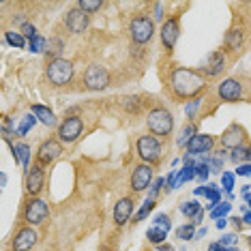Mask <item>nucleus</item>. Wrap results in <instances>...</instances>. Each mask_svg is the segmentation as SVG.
<instances>
[{"mask_svg": "<svg viewBox=\"0 0 251 251\" xmlns=\"http://www.w3.org/2000/svg\"><path fill=\"white\" fill-rule=\"evenodd\" d=\"M227 210H230V204H227V202H221V204H217V206L213 208V213H210V215H213L215 219H221V217H224Z\"/></svg>", "mask_w": 251, "mask_h": 251, "instance_id": "nucleus-35", "label": "nucleus"}, {"mask_svg": "<svg viewBox=\"0 0 251 251\" xmlns=\"http://www.w3.org/2000/svg\"><path fill=\"white\" fill-rule=\"evenodd\" d=\"M236 174L238 176H251V165H238V168H236Z\"/></svg>", "mask_w": 251, "mask_h": 251, "instance_id": "nucleus-46", "label": "nucleus"}, {"mask_svg": "<svg viewBox=\"0 0 251 251\" xmlns=\"http://www.w3.org/2000/svg\"><path fill=\"white\" fill-rule=\"evenodd\" d=\"M84 84H86L88 90H103L110 84V73L99 65H90L84 73Z\"/></svg>", "mask_w": 251, "mask_h": 251, "instance_id": "nucleus-5", "label": "nucleus"}, {"mask_svg": "<svg viewBox=\"0 0 251 251\" xmlns=\"http://www.w3.org/2000/svg\"><path fill=\"white\" fill-rule=\"evenodd\" d=\"M43 180H45V174H43V170L39 168V165H35V168L28 172L26 176V189L30 196H37L39 191L43 189Z\"/></svg>", "mask_w": 251, "mask_h": 251, "instance_id": "nucleus-18", "label": "nucleus"}, {"mask_svg": "<svg viewBox=\"0 0 251 251\" xmlns=\"http://www.w3.org/2000/svg\"><path fill=\"white\" fill-rule=\"evenodd\" d=\"M176 236H178L180 241H189V238L196 236V227H193V224L182 226V227H178V230H176Z\"/></svg>", "mask_w": 251, "mask_h": 251, "instance_id": "nucleus-29", "label": "nucleus"}, {"mask_svg": "<svg viewBox=\"0 0 251 251\" xmlns=\"http://www.w3.org/2000/svg\"><path fill=\"white\" fill-rule=\"evenodd\" d=\"M241 95H243V86L236 79H226V82L219 84V97L224 101H238Z\"/></svg>", "mask_w": 251, "mask_h": 251, "instance_id": "nucleus-16", "label": "nucleus"}, {"mask_svg": "<svg viewBox=\"0 0 251 251\" xmlns=\"http://www.w3.org/2000/svg\"><path fill=\"white\" fill-rule=\"evenodd\" d=\"M241 45H243V32L238 30V28H234V30H230L226 35V48L234 52V50H238Z\"/></svg>", "mask_w": 251, "mask_h": 251, "instance_id": "nucleus-21", "label": "nucleus"}, {"mask_svg": "<svg viewBox=\"0 0 251 251\" xmlns=\"http://www.w3.org/2000/svg\"><path fill=\"white\" fill-rule=\"evenodd\" d=\"M161 185H163V178H159L155 182V187H152V191H151V196H148V200H155L157 198V193H159V189H161Z\"/></svg>", "mask_w": 251, "mask_h": 251, "instance_id": "nucleus-45", "label": "nucleus"}, {"mask_svg": "<svg viewBox=\"0 0 251 251\" xmlns=\"http://www.w3.org/2000/svg\"><path fill=\"white\" fill-rule=\"evenodd\" d=\"M148 241L155 243V245H163V238H165V230H161V227H151V230L146 232Z\"/></svg>", "mask_w": 251, "mask_h": 251, "instance_id": "nucleus-28", "label": "nucleus"}, {"mask_svg": "<svg viewBox=\"0 0 251 251\" xmlns=\"http://www.w3.org/2000/svg\"><path fill=\"white\" fill-rule=\"evenodd\" d=\"M180 213L187 215V217H198L200 213H202V210H200V204L196 202V200H191V202H182Z\"/></svg>", "mask_w": 251, "mask_h": 251, "instance_id": "nucleus-26", "label": "nucleus"}, {"mask_svg": "<svg viewBox=\"0 0 251 251\" xmlns=\"http://www.w3.org/2000/svg\"><path fill=\"white\" fill-rule=\"evenodd\" d=\"M243 221H245V224H247V226H251V213L245 215V219H243Z\"/></svg>", "mask_w": 251, "mask_h": 251, "instance_id": "nucleus-51", "label": "nucleus"}, {"mask_svg": "<svg viewBox=\"0 0 251 251\" xmlns=\"http://www.w3.org/2000/svg\"><path fill=\"white\" fill-rule=\"evenodd\" d=\"M146 123H148V129H151L155 135H170L174 129V116L168 110H163V107L152 110L148 114Z\"/></svg>", "mask_w": 251, "mask_h": 251, "instance_id": "nucleus-2", "label": "nucleus"}, {"mask_svg": "<svg viewBox=\"0 0 251 251\" xmlns=\"http://www.w3.org/2000/svg\"><path fill=\"white\" fill-rule=\"evenodd\" d=\"M204 86H206L204 77L191 69H176L172 73V88H174L176 95L182 97V99L196 97L200 90H204Z\"/></svg>", "mask_w": 251, "mask_h": 251, "instance_id": "nucleus-1", "label": "nucleus"}, {"mask_svg": "<svg viewBox=\"0 0 251 251\" xmlns=\"http://www.w3.org/2000/svg\"><path fill=\"white\" fill-rule=\"evenodd\" d=\"M7 43L13 45V48H24V45H26L24 35H22V32H7Z\"/></svg>", "mask_w": 251, "mask_h": 251, "instance_id": "nucleus-30", "label": "nucleus"}, {"mask_svg": "<svg viewBox=\"0 0 251 251\" xmlns=\"http://www.w3.org/2000/svg\"><path fill=\"white\" fill-rule=\"evenodd\" d=\"M152 206H155V200H146L144 206H142V208L138 210V215H135V221H142V219H144V217L152 210Z\"/></svg>", "mask_w": 251, "mask_h": 251, "instance_id": "nucleus-34", "label": "nucleus"}, {"mask_svg": "<svg viewBox=\"0 0 251 251\" xmlns=\"http://www.w3.org/2000/svg\"><path fill=\"white\" fill-rule=\"evenodd\" d=\"M213 144H215L213 135L198 133V135H193V140L187 144V151H189V155H204V152H210Z\"/></svg>", "mask_w": 251, "mask_h": 251, "instance_id": "nucleus-13", "label": "nucleus"}, {"mask_svg": "<svg viewBox=\"0 0 251 251\" xmlns=\"http://www.w3.org/2000/svg\"><path fill=\"white\" fill-rule=\"evenodd\" d=\"M28 48H30V52H45V48H48V41H45L43 37H35L30 43H28Z\"/></svg>", "mask_w": 251, "mask_h": 251, "instance_id": "nucleus-32", "label": "nucleus"}, {"mask_svg": "<svg viewBox=\"0 0 251 251\" xmlns=\"http://www.w3.org/2000/svg\"><path fill=\"white\" fill-rule=\"evenodd\" d=\"M165 185H168V187H165V189H168V191H170V189H174V187L178 185V182H176V172H172V174L168 176V180H165Z\"/></svg>", "mask_w": 251, "mask_h": 251, "instance_id": "nucleus-44", "label": "nucleus"}, {"mask_svg": "<svg viewBox=\"0 0 251 251\" xmlns=\"http://www.w3.org/2000/svg\"><path fill=\"white\" fill-rule=\"evenodd\" d=\"M60 152H62L60 142H56V140H45L43 144L39 146V163H43V165L52 163L54 159L60 157Z\"/></svg>", "mask_w": 251, "mask_h": 251, "instance_id": "nucleus-12", "label": "nucleus"}, {"mask_svg": "<svg viewBox=\"0 0 251 251\" xmlns=\"http://www.w3.org/2000/svg\"><path fill=\"white\" fill-rule=\"evenodd\" d=\"M48 79L54 84V86H65L67 82H71L73 77V65L65 58H56L48 65Z\"/></svg>", "mask_w": 251, "mask_h": 251, "instance_id": "nucleus-3", "label": "nucleus"}, {"mask_svg": "<svg viewBox=\"0 0 251 251\" xmlns=\"http://www.w3.org/2000/svg\"><path fill=\"white\" fill-rule=\"evenodd\" d=\"M176 39H178V20L172 18V20L163 22V26H161V41L165 45V50H172L176 45Z\"/></svg>", "mask_w": 251, "mask_h": 251, "instance_id": "nucleus-14", "label": "nucleus"}, {"mask_svg": "<svg viewBox=\"0 0 251 251\" xmlns=\"http://www.w3.org/2000/svg\"><path fill=\"white\" fill-rule=\"evenodd\" d=\"M152 180V168L151 165H135L133 174H131V189L133 191H144Z\"/></svg>", "mask_w": 251, "mask_h": 251, "instance_id": "nucleus-9", "label": "nucleus"}, {"mask_svg": "<svg viewBox=\"0 0 251 251\" xmlns=\"http://www.w3.org/2000/svg\"><path fill=\"white\" fill-rule=\"evenodd\" d=\"M129 32H131V39H133V43H146L148 39L152 37V32H155V22L151 18H146V15H138V18L131 20L129 24Z\"/></svg>", "mask_w": 251, "mask_h": 251, "instance_id": "nucleus-4", "label": "nucleus"}, {"mask_svg": "<svg viewBox=\"0 0 251 251\" xmlns=\"http://www.w3.org/2000/svg\"><path fill=\"white\" fill-rule=\"evenodd\" d=\"M234 243H236V236H234V234H226V236L221 238V245H224V247H227V249H230Z\"/></svg>", "mask_w": 251, "mask_h": 251, "instance_id": "nucleus-42", "label": "nucleus"}, {"mask_svg": "<svg viewBox=\"0 0 251 251\" xmlns=\"http://www.w3.org/2000/svg\"><path fill=\"white\" fill-rule=\"evenodd\" d=\"M161 11H163V7H161V4H157V7H155V18H157V20H161V18H163Z\"/></svg>", "mask_w": 251, "mask_h": 251, "instance_id": "nucleus-48", "label": "nucleus"}, {"mask_svg": "<svg viewBox=\"0 0 251 251\" xmlns=\"http://www.w3.org/2000/svg\"><path fill=\"white\" fill-rule=\"evenodd\" d=\"M35 123H37V116H35V114H30V116H26V118H24V123H22V127H20V133L24 135L26 131L30 129V127H32V125H35Z\"/></svg>", "mask_w": 251, "mask_h": 251, "instance_id": "nucleus-39", "label": "nucleus"}, {"mask_svg": "<svg viewBox=\"0 0 251 251\" xmlns=\"http://www.w3.org/2000/svg\"><path fill=\"white\" fill-rule=\"evenodd\" d=\"M157 249H159V251H174V249H172V245H159Z\"/></svg>", "mask_w": 251, "mask_h": 251, "instance_id": "nucleus-50", "label": "nucleus"}, {"mask_svg": "<svg viewBox=\"0 0 251 251\" xmlns=\"http://www.w3.org/2000/svg\"><path fill=\"white\" fill-rule=\"evenodd\" d=\"M208 251H230V249L224 247V245H221V243H213V245H210V247H208Z\"/></svg>", "mask_w": 251, "mask_h": 251, "instance_id": "nucleus-47", "label": "nucleus"}, {"mask_svg": "<svg viewBox=\"0 0 251 251\" xmlns=\"http://www.w3.org/2000/svg\"><path fill=\"white\" fill-rule=\"evenodd\" d=\"M221 182H224V189L226 191H232V187H234V176L230 172H226L224 176H221Z\"/></svg>", "mask_w": 251, "mask_h": 251, "instance_id": "nucleus-40", "label": "nucleus"}, {"mask_svg": "<svg viewBox=\"0 0 251 251\" xmlns=\"http://www.w3.org/2000/svg\"><path fill=\"white\" fill-rule=\"evenodd\" d=\"M32 114H35V116L45 125V127H54V125H56L54 112L48 110V107H43V105H32Z\"/></svg>", "mask_w": 251, "mask_h": 251, "instance_id": "nucleus-20", "label": "nucleus"}, {"mask_svg": "<svg viewBox=\"0 0 251 251\" xmlns=\"http://www.w3.org/2000/svg\"><path fill=\"white\" fill-rule=\"evenodd\" d=\"M13 157H15V161H18V163H22L24 168H28V157H30V148H28L26 144L13 146Z\"/></svg>", "mask_w": 251, "mask_h": 251, "instance_id": "nucleus-22", "label": "nucleus"}, {"mask_svg": "<svg viewBox=\"0 0 251 251\" xmlns=\"http://www.w3.org/2000/svg\"><path fill=\"white\" fill-rule=\"evenodd\" d=\"M247 243H249V247H251V236H249V238H247Z\"/></svg>", "mask_w": 251, "mask_h": 251, "instance_id": "nucleus-52", "label": "nucleus"}, {"mask_svg": "<svg viewBox=\"0 0 251 251\" xmlns=\"http://www.w3.org/2000/svg\"><path fill=\"white\" fill-rule=\"evenodd\" d=\"M131 213H133V200H131V198L118 200L116 206H114V221H116V226H125V224H127Z\"/></svg>", "mask_w": 251, "mask_h": 251, "instance_id": "nucleus-15", "label": "nucleus"}, {"mask_svg": "<svg viewBox=\"0 0 251 251\" xmlns=\"http://www.w3.org/2000/svg\"><path fill=\"white\" fill-rule=\"evenodd\" d=\"M243 140H245V131L238 127V125H232L230 129L226 131L224 135H221V146H226V148H238L243 144Z\"/></svg>", "mask_w": 251, "mask_h": 251, "instance_id": "nucleus-17", "label": "nucleus"}, {"mask_svg": "<svg viewBox=\"0 0 251 251\" xmlns=\"http://www.w3.org/2000/svg\"><path fill=\"white\" fill-rule=\"evenodd\" d=\"M193 176H196V165H193V161H189V159H185V168H182V172L178 174V185L191 180Z\"/></svg>", "mask_w": 251, "mask_h": 251, "instance_id": "nucleus-23", "label": "nucleus"}, {"mask_svg": "<svg viewBox=\"0 0 251 251\" xmlns=\"http://www.w3.org/2000/svg\"><path fill=\"white\" fill-rule=\"evenodd\" d=\"M249 159H251V148H249Z\"/></svg>", "mask_w": 251, "mask_h": 251, "instance_id": "nucleus-53", "label": "nucleus"}, {"mask_svg": "<svg viewBox=\"0 0 251 251\" xmlns=\"http://www.w3.org/2000/svg\"><path fill=\"white\" fill-rule=\"evenodd\" d=\"M198 105H200V99H193V101H191V103H189V105H187V107H185L187 116H193V112H196V110H198Z\"/></svg>", "mask_w": 251, "mask_h": 251, "instance_id": "nucleus-43", "label": "nucleus"}, {"mask_svg": "<svg viewBox=\"0 0 251 251\" xmlns=\"http://www.w3.org/2000/svg\"><path fill=\"white\" fill-rule=\"evenodd\" d=\"M208 172H210V165L208 163H198L196 165V176H198L200 180H206Z\"/></svg>", "mask_w": 251, "mask_h": 251, "instance_id": "nucleus-38", "label": "nucleus"}, {"mask_svg": "<svg viewBox=\"0 0 251 251\" xmlns=\"http://www.w3.org/2000/svg\"><path fill=\"white\" fill-rule=\"evenodd\" d=\"M155 224L161 227V230H165V232H168L170 227H172V221H170V217H168V215H157V217H155Z\"/></svg>", "mask_w": 251, "mask_h": 251, "instance_id": "nucleus-36", "label": "nucleus"}, {"mask_svg": "<svg viewBox=\"0 0 251 251\" xmlns=\"http://www.w3.org/2000/svg\"><path fill=\"white\" fill-rule=\"evenodd\" d=\"M245 159H249V148H243V146L234 148L232 151V161L238 163V161H245Z\"/></svg>", "mask_w": 251, "mask_h": 251, "instance_id": "nucleus-33", "label": "nucleus"}, {"mask_svg": "<svg viewBox=\"0 0 251 251\" xmlns=\"http://www.w3.org/2000/svg\"><path fill=\"white\" fill-rule=\"evenodd\" d=\"M226 224H227V219H224V217H221V219H217V227H219V230H224Z\"/></svg>", "mask_w": 251, "mask_h": 251, "instance_id": "nucleus-49", "label": "nucleus"}, {"mask_svg": "<svg viewBox=\"0 0 251 251\" xmlns=\"http://www.w3.org/2000/svg\"><path fill=\"white\" fill-rule=\"evenodd\" d=\"M62 48H65V43L60 41V39H50L48 41V48H45V54L48 56H54V60L58 58V54L62 52Z\"/></svg>", "mask_w": 251, "mask_h": 251, "instance_id": "nucleus-24", "label": "nucleus"}, {"mask_svg": "<svg viewBox=\"0 0 251 251\" xmlns=\"http://www.w3.org/2000/svg\"><path fill=\"white\" fill-rule=\"evenodd\" d=\"M224 65H226V58H224V54L221 52H213L208 56V60H206V67H204V73L210 77H215V75H219L221 71H224Z\"/></svg>", "mask_w": 251, "mask_h": 251, "instance_id": "nucleus-19", "label": "nucleus"}, {"mask_svg": "<svg viewBox=\"0 0 251 251\" xmlns=\"http://www.w3.org/2000/svg\"><path fill=\"white\" fill-rule=\"evenodd\" d=\"M20 32H22V35H24V37L30 39V41H32V39H35V37H39V35H37V28L32 26V24H22Z\"/></svg>", "mask_w": 251, "mask_h": 251, "instance_id": "nucleus-37", "label": "nucleus"}, {"mask_svg": "<svg viewBox=\"0 0 251 251\" xmlns=\"http://www.w3.org/2000/svg\"><path fill=\"white\" fill-rule=\"evenodd\" d=\"M138 155L148 163H157L161 157V144L152 135H142L138 140Z\"/></svg>", "mask_w": 251, "mask_h": 251, "instance_id": "nucleus-6", "label": "nucleus"}, {"mask_svg": "<svg viewBox=\"0 0 251 251\" xmlns=\"http://www.w3.org/2000/svg\"><path fill=\"white\" fill-rule=\"evenodd\" d=\"M123 107L127 112H131V114H133V112L138 114L140 112V99H138V97H127V99L123 101Z\"/></svg>", "mask_w": 251, "mask_h": 251, "instance_id": "nucleus-31", "label": "nucleus"}, {"mask_svg": "<svg viewBox=\"0 0 251 251\" xmlns=\"http://www.w3.org/2000/svg\"><path fill=\"white\" fill-rule=\"evenodd\" d=\"M82 129H84L82 118L79 116H69V118H65V123L58 127V138L69 144V142H75L79 135H82Z\"/></svg>", "mask_w": 251, "mask_h": 251, "instance_id": "nucleus-7", "label": "nucleus"}, {"mask_svg": "<svg viewBox=\"0 0 251 251\" xmlns=\"http://www.w3.org/2000/svg\"><path fill=\"white\" fill-rule=\"evenodd\" d=\"M65 24H67V28H69L71 32L79 35V32H84L88 28V13H84L79 7L71 9L69 13H67V18H65Z\"/></svg>", "mask_w": 251, "mask_h": 251, "instance_id": "nucleus-10", "label": "nucleus"}, {"mask_svg": "<svg viewBox=\"0 0 251 251\" xmlns=\"http://www.w3.org/2000/svg\"><path fill=\"white\" fill-rule=\"evenodd\" d=\"M221 165H224V159H221L219 155H215L213 159H210V170H215V172H221Z\"/></svg>", "mask_w": 251, "mask_h": 251, "instance_id": "nucleus-41", "label": "nucleus"}, {"mask_svg": "<svg viewBox=\"0 0 251 251\" xmlns=\"http://www.w3.org/2000/svg\"><path fill=\"white\" fill-rule=\"evenodd\" d=\"M37 232L32 227H22L13 238V251H30L37 245Z\"/></svg>", "mask_w": 251, "mask_h": 251, "instance_id": "nucleus-11", "label": "nucleus"}, {"mask_svg": "<svg viewBox=\"0 0 251 251\" xmlns=\"http://www.w3.org/2000/svg\"><path fill=\"white\" fill-rule=\"evenodd\" d=\"M77 7L84 11V13H95V11H99L103 7V2L101 0H79Z\"/></svg>", "mask_w": 251, "mask_h": 251, "instance_id": "nucleus-25", "label": "nucleus"}, {"mask_svg": "<svg viewBox=\"0 0 251 251\" xmlns=\"http://www.w3.org/2000/svg\"><path fill=\"white\" fill-rule=\"evenodd\" d=\"M48 213H50L48 204H45L43 200H39V198H32L30 202L26 204L24 217H26V221H28L30 226H39V224H43V221H45Z\"/></svg>", "mask_w": 251, "mask_h": 251, "instance_id": "nucleus-8", "label": "nucleus"}, {"mask_svg": "<svg viewBox=\"0 0 251 251\" xmlns=\"http://www.w3.org/2000/svg\"><path fill=\"white\" fill-rule=\"evenodd\" d=\"M193 135H196V127L193 125H185L180 131V138H178V146H185L189 144V142L193 140Z\"/></svg>", "mask_w": 251, "mask_h": 251, "instance_id": "nucleus-27", "label": "nucleus"}]
</instances>
